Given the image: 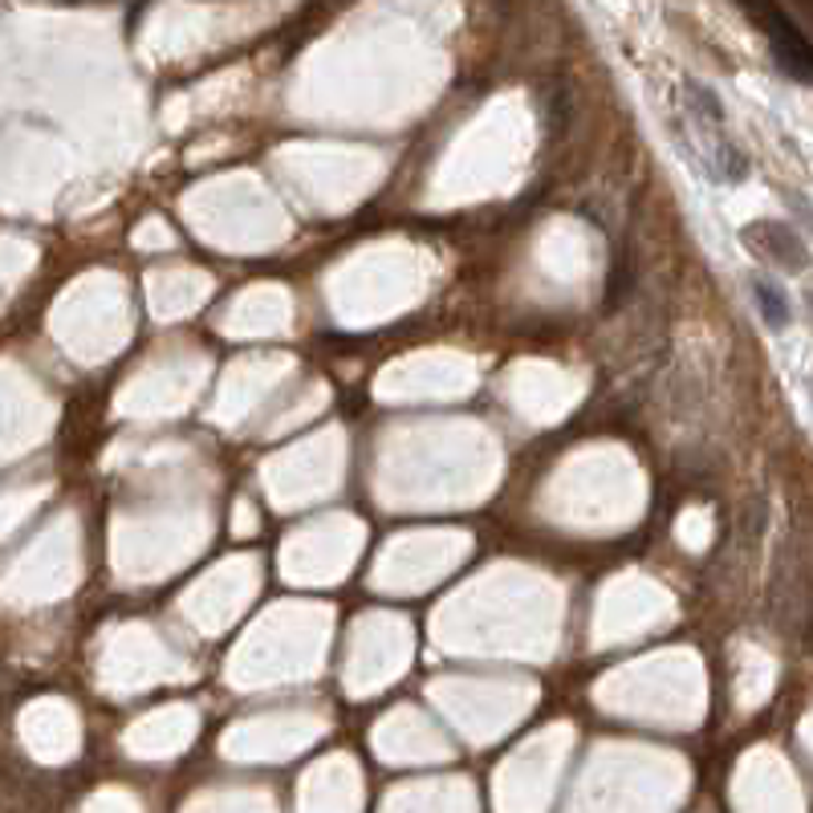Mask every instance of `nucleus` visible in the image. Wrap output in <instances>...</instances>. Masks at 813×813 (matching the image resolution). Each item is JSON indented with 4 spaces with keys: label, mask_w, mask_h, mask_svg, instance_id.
<instances>
[{
    "label": "nucleus",
    "mask_w": 813,
    "mask_h": 813,
    "mask_svg": "<svg viewBox=\"0 0 813 813\" xmlns=\"http://www.w3.org/2000/svg\"><path fill=\"white\" fill-rule=\"evenodd\" d=\"M749 244L764 252V257H773L776 264H789V269H801L805 264V244L798 240V232H789L785 225H752L744 232Z\"/></svg>",
    "instance_id": "nucleus-2"
},
{
    "label": "nucleus",
    "mask_w": 813,
    "mask_h": 813,
    "mask_svg": "<svg viewBox=\"0 0 813 813\" xmlns=\"http://www.w3.org/2000/svg\"><path fill=\"white\" fill-rule=\"evenodd\" d=\"M749 17L761 21V33L769 41V50H773V58L781 62V70L793 82H810V45H805V33L781 9H773V4H752Z\"/></svg>",
    "instance_id": "nucleus-1"
},
{
    "label": "nucleus",
    "mask_w": 813,
    "mask_h": 813,
    "mask_svg": "<svg viewBox=\"0 0 813 813\" xmlns=\"http://www.w3.org/2000/svg\"><path fill=\"white\" fill-rule=\"evenodd\" d=\"M752 301H757L761 317L773 325V330L789 325V301H785V293L773 285V281H752Z\"/></svg>",
    "instance_id": "nucleus-3"
}]
</instances>
